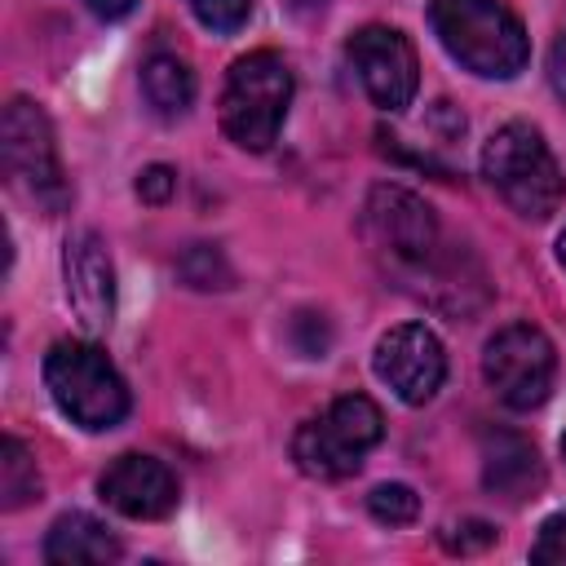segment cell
Returning <instances> with one entry per match:
<instances>
[{
    "label": "cell",
    "mask_w": 566,
    "mask_h": 566,
    "mask_svg": "<svg viewBox=\"0 0 566 566\" xmlns=\"http://www.w3.org/2000/svg\"><path fill=\"white\" fill-rule=\"evenodd\" d=\"M367 509H371V517L385 522V526H407V522H416V513H420V495H416L411 486H402V482H385V486H376V491L367 495Z\"/></svg>",
    "instance_id": "18"
},
{
    "label": "cell",
    "mask_w": 566,
    "mask_h": 566,
    "mask_svg": "<svg viewBox=\"0 0 566 566\" xmlns=\"http://www.w3.org/2000/svg\"><path fill=\"white\" fill-rule=\"evenodd\" d=\"M62 279H66V305L75 323L97 336L115 318V270L106 256V243L93 230H80L62 248Z\"/></svg>",
    "instance_id": "11"
},
{
    "label": "cell",
    "mask_w": 566,
    "mask_h": 566,
    "mask_svg": "<svg viewBox=\"0 0 566 566\" xmlns=\"http://www.w3.org/2000/svg\"><path fill=\"white\" fill-rule=\"evenodd\" d=\"M142 97L159 119H177L195 102V71L177 53H150L142 62Z\"/></svg>",
    "instance_id": "15"
},
{
    "label": "cell",
    "mask_w": 566,
    "mask_h": 566,
    "mask_svg": "<svg viewBox=\"0 0 566 566\" xmlns=\"http://www.w3.org/2000/svg\"><path fill=\"white\" fill-rule=\"evenodd\" d=\"M44 385L57 411L88 429H115L128 416V385L93 340H53L44 354Z\"/></svg>",
    "instance_id": "3"
},
{
    "label": "cell",
    "mask_w": 566,
    "mask_h": 566,
    "mask_svg": "<svg viewBox=\"0 0 566 566\" xmlns=\"http://www.w3.org/2000/svg\"><path fill=\"white\" fill-rule=\"evenodd\" d=\"M482 486L509 504L535 500L544 486V460L531 438L513 429H486L482 433Z\"/></svg>",
    "instance_id": "13"
},
{
    "label": "cell",
    "mask_w": 566,
    "mask_h": 566,
    "mask_svg": "<svg viewBox=\"0 0 566 566\" xmlns=\"http://www.w3.org/2000/svg\"><path fill=\"white\" fill-rule=\"evenodd\" d=\"M371 367L394 389V398L407 402V407H424L442 389V380H447L442 340L424 323H398V327H389L376 340Z\"/></svg>",
    "instance_id": "10"
},
{
    "label": "cell",
    "mask_w": 566,
    "mask_h": 566,
    "mask_svg": "<svg viewBox=\"0 0 566 566\" xmlns=\"http://www.w3.org/2000/svg\"><path fill=\"white\" fill-rule=\"evenodd\" d=\"M562 455H566V433H562Z\"/></svg>",
    "instance_id": "27"
},
{
    "label": "cell",
    "mask_w": 566,
    "mask_h": 566,
    "mask_svg": "<svg viewBox=\"0 0 566 566\" xmlns=\"http://www.w3.org/2000/svg\"><path fill=\"white\" fill-rule=\"evenodd\" d=\"M186 4L217 35H230V31H239L252 18V0H186Z\"/></svg>",
    "instance_id": "19"
},
{
    "label": "cell",
    "mask_w": 566,
    "mask_h": 566,
    "mask_svg": "<svg viewBox=\"0 0 566 566\" xmlns=\"http://www.w3.org/2000/svg\"><path fill=\"white\" fill-rule=\"evenodd\" d=\"M349 66L358 71L367 97L380 111H407L420 88V62L411 40L398 27H363L345 44Z\"/></svg>",
    "instance_id": "9"
},
{
    "label": "cell",
    "mask_w": 566,
    "mask_h": 566,
    "mask_svg": "<svg viewBox=\"0 0 566 566\" xmlns=\"http://www.w3.org/2000/svg\"><path fill=\"white\" fill-rule=\"evenodd\" d=\"M429 27L438 44L482 80H513L531 57L526 27L504 0H429Z\"/></svg>",
    "instance_id": "1"
},
{
    "label": "cell",
    "mask_w": 566,
    "mask_h": 566,
    "mask_svg": "<svg viewBox=\"0 0 566 566\" xmlns=\"http://www.w3.org/2000/svg\"><path fill=\"white\" fill-rule=\"evenodd\" d=\"M172 190H177V172H172L168 164L142 168V177H137V199H142V203H168Z\"/></svg>",
    "instance_id": "21"
},
{
    "label": "cell",
    "mask_w": 566,
    "mask_h": 566,
    "mask_svg": "<svg viewBox=\"0 0 566 566\" xmlns=\"http://www.w3.org/2000/svg\"><path fill=\"white\" fill-rule=\"evenodd\" d=\"M557 261H562V270H566V230L557 234Z\"/></svg>",
    "instance_id": "26"
},
{
    "label": "cell",
    "mask_w": 566,
    "mask_h": 566,
    "mask_svg": "<svg viewBox=\"0 0 566 566\" xmlns=\"http://www.w3.org/2000/svg\"><path fill=\"white\" fill-rule=\"evenodd\" d=\"M531 562H544V566H566V509L544 517L535 544H531Z\"/></svg>",
    "instance_id": "20"
},
{
    "label": "cell",
    "mask_w": 566,
    "mask_h": 566,
    "mask_svg": "<svg viewBox=\"0 0 566 566\" xmlns=\"http://www.w3.org/2000/svg\"><path fill=\"white\" fill-rule=\"evenodd\" d=\"M363 234H367L371 252L385 256L398 279L416 274L442 248L433 208L420 195L402 190V186H376L367 195V203H363Z\"/></svg>",
    "instance_id": "7"
},
{
    "label": "cell",
    "mask_w": 566,
    "mask_h": 566,
    "mask_svg": "<svg viewBox=\"0 0 566 566\" xmlns=\"http://www.w3.org/2000/svg\"><path fill=\"white\" fill-rule=\"evenodd\" d=\"M31 500H40V469H35V455L27 451V442L9 433L0 442V509L18 513Z\"/></svg>",
    "instance_id": "16"
},
{
    "label": "cell",
    "mask_w": 566,
    "mask_h": 566,
    "mask_svg": "<svg viewBox=\"0 0 566 566\" xmlns=\"http://www.w3.org/2000/svg\"><path fill=\"white\" fill-rule=\"evenodd\" d=\"M385 433V416L367 394H345L336 398L323 416L305 420L292 438V460L301 473L318 478V482H336L358 473L363 455L380 442Z\"/></svg>",
    "instance_id": "5"
},
{
    "label": "cell",
    "mask_w": 566,
    "mask_h": 566,
    "mask_svg": "<svg viewBox=\"0 0 566 566\" xmlns=\"http://www.w3.org/2000/svg\"><path fill=\"white\" fill-rule=\"evenodd\" d=\"M548 75H553V88L566 97V22H562V31H557V40H553V53H548Z\"/></svg>",
    "instance_id": "23"
},
{
    "label": "cell",
    "mask_w": 566,
    "mask_h": 566,
    "mask_svg": "<svg viewBox=\"0 0 566 566\" xmlns=\"http://www.w3.org/2000/svg\"><path fill=\"white\" fill-rule=\"evenodd\" d=\"M97 491L102 500L133 517V522H159L177 509V478L164 460L155 455H142V451H128V455H115L106 464V473L97 478Z\"/></svg>",
    "instance_id": "12"
},
{
    "label": "cell",
    "mask_w": 566,
    "mask_h": 566,
    "mask_svg": "<svg viewBox=\"0 0 566 566\" xmlns=\"http://www.w3.org/2000/svg\"><path fill=\"white\" fill-rule=\"evenodd\" d=\"M177 274H181L186 287H203V292L208 287H230V265H226L221 248H212V243H190L177 261Z\"/></svg>",
    "instance_id": "17"
},
{
    "label": "cell",
    "mask_w": 566,
    "mask_h": 566,
    "mask_svg": "<svg viewBox=\"0 0 566 566\" xmlns=\"http://www.w3.org/2000/svg\"><path fill=\"white\" fill-rule=\"evenodd\" d=\"M482 376L509 411H531L553 394L557 354L535 323H509L486 340Z\"/></svg>",
    "instance_id": "8"
},
{
    "label": "cell",
    "mask_w": 566,
    "mask_h": 566,
    "mask_svg": "<svg viewBox=\"0 0 566 566\" xmlns=\"http://www.w3.org/2000/svg\"><path fill=\"white\" fill-rule=\"evenodd\" d=\"M119 539L88 513H62L44 535V562L53 566H102L119 562Z\"/></svg>",
    "instance_id": "14"
},
{
    "label": "cell",
    "mask_w": 566,
    "mask_h": 566,
    "mask_svg": "<svg viewBox=\"0 0 566 566\" xmlns=\"http://www.w3.org/2000/svg\"><path fill=\"white\" fill-rule=\"evenodd\" d=\"M84 4H88V13H93V18L115 22V18H124V13H128L137 0H84Z\"/></svg>",
    "instance_id": "24"
},
{
    "label": "cell",
    "mask_w": 566,
    "mask_h": 566,
    "mask_svg": "<svg viewBox=\"0 0 566 566\" xmlns=\"http://www.w3.org/2000/svg\"><path fill=\"white\" fill-rule=\"evenodd\" d=\"M292 106V71L274 49L243 53L221 88V133L243 150H270Z\"/></svg>",
    "instance_id": "4"
},
{
    "label": "cell",
    "mask_w": 566,
    "mask_h": 566,
    "mask_svg": "<svg viewBox=\"0 0 566 566\" xmlns=\"http://www.w3.org/2000/svg\"><path fill=\"white\" fill-rule=\"evenodd\" d=\"M0 164L9 186L40 212H57L66 203V177H62L53 124L27 97H13L0 115Z\"/></svg>",
    "instance_id": "6"
},
{
    "label": "cell",
    "mask_w": 566,
    "mask_h": 566,
    "mask_svg": "<svg viewBox=\"0 0 566 566\" xmlns=\"http://www.w3.org/2000/svg\"><path fill=\"white\" fill-rule=\"evenodd\" d=\"M442 544L451 553H478V548L495 544V526H486V522H460V526H447L442 531Z\"/></svg>",
    "instance_id": "22"
},
{
    "label": "cell",
    "mask_w": 566,
    "mask_h": 566,
    "mask_svg": "<svg viewBox=\"0 0 566 566\" xmlns=\"http://www.w3.org/2000/svg\"><path fill=\"white\" fill-rule=\"evenodd\" d=\"M287 4H292L296 13H318V9L327 4V0H287Z\"/></svg>",
    "instance_id": "25"
},
{
    "label": "cell",
    "mask_w": 566,
    "mask_h": 566,
    "mask_svg": "<svg viewBox=\"0 0 566 566\" xmlns=\"http://www.w3.org/2000/svg\"><path fill=\"white\" fill-rule=\"evenodd\" d=\"M482 177L526 221H548L566 199V177L535 124H504L482 146Z\"/></svg>",
    "instance_id": "2"
}]
</instances>
